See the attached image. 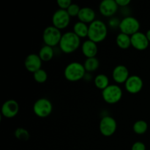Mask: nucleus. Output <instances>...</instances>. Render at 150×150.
<instances>
[{"label": "nucleus", "mask_w": 150, "mask_h": 150, "mask_svg": "<svg viewBox=\"0 0 150 150\" xmlns=\"http://www.w3.org/2000/svg\"><path fill=\"white\" fill-rule=\"evenodd\" d=\"M81 46V38L72 31L64 32L62 34L59 47L64 54H72Z\"/></svg>", "instance_id": "nucleus-1"}, {"label": "nucleus", "mask_w": 150, "mask_h": 150, "mask_svg": "<svg viewBox=\"0 0 150 150\" xmlns=\"http://www.w3.org/2000/svg\"><path fill=\"white\" fill-rule=\"evenodd\" d=\"M108 35V26L105 22L96 19L92 23L89 24L88 39L97 44L103 42Z\"/></svg>", "instance_id": "nucleus-2"}, {"label": "nucleus", "mask_w": 150, "mask_h": 150, "mask_svg": "<svg viewBox=\"0 0 150 150\" xmlns=\"http://www.w3.org/2000/svg\"><path fill=\"white\" fill-rule=\"evenodd\" d=\"M86 73L83 64L79 62H72L69 63L64 70V78L71 82L79 81L83 79Z\"/></svg>", "instance_id": "nucleus-3"}, {"label": "nucleus", "mask_w": 150, "mask_h": 150, "mask_svg": "<svg viewBox=\"0 0 150 150\" xmlns=\"http://www.w3.org/2000/svg\"><path fill=\"white\" fill-rule=\"evenodd\" d=\"M123 96L122 88L117 83L110 84L102 91V98L108 104H115L121 100Z\"/></svg>", "instance_id": "nucleus-4"}, {"label": "nucleus", "mask_w": 150, "mask_h": 150, "mask_svg": "<svg viewBox=\"0 0 150 150\" xmlns=\"http://www.w3.org/2000/svg\"><path fill=\"white\" fill-rule=\"evenodd\" d=\"M62 36V33L61 30L52 25L47 26L44 29L42 33V40L45 45L54 48L59 44Z\"/></svg>", "instance_id": "nucleus-5"}, {"label": "nucleus", "mask_w": 150, "mask_h": 150, "mask_svg": "<svg viewBox=\"0 0 150 150\" xmlns=\"http://www.w3.org/2000/svg\"><path fill=\"white\" fill-rule=\"evenodd\" d=\"M140 28L141 23L139 20L133 16H125L122 19L119 29L122 33L126 34L129 36H132L136 32H139Z\"/></svg>", "instance_id": "nucleus-6"}, {"label": "nucleus", "mask_w": 150, "mask_h": 150, "mask_svg": "<svg viewBox=\"0 0 150 150\" xmlns=\"http://www.w3.org/2000/svg\"><path fill=\"white\" fill-rule=\"evenodd\" d=\"M52 103L46 98H39L33 105V112L40 118H46L52 113Z\"/></svg>", "instance_id": "nucleus-7"}, {"label": "nucleus", "mask_w": 150, "mask_h": 150, "mask_svg": "<svg viewBox=\"0 0 150 150\" xmlns=\"http://www.w3.org/2000/svg\"><path fill=\"white\" fill-rule=\"evenodd\" d=\"M100 132L105 137L113 136L117 131V122L115 119L109 115H105L101 118L99 124Z\"/></svg>", "instance_id": "nucleus-8"}, {"label": "nucleus", "mask_w": 150, "mask_h": 150, "mask_svg": "<svg viewBox=\"0 0 150 150\" xmlns=\"http://www.w3.org/2000/svg\"><path fill=\"white\" fill-rule=\"evenodd\" d=\"M70 17L67 10L58 9L54 13L52 16L53 26L59 30L64 29L69 26L70 23Z\"/></svg>", "instance_id": "nucleus-9"}, {"label": "nucleus", "mask_w": 150, "mask_h": 150, "mask_svg": "<svg viewBox=\"0 0 150 150\" xmlns=\"http://www.w3.org/2000/svg\"><path fill=\"white\" fill-rule=\"evenodd\" d=\"M19 112V104L16 100L10 99L6 100L1 105V115L7 119L16 117Z\"/></svg>", "instance_id": "nucleus-10"}, {"label": "nucleus", "mask_w": 150, "mask_h": 150, "mask_svg": "<svg viewBox=\"0 0 150 150\" xmlns=\"http://www.w3.org/2000/svg\"><path fill=\"white\" fill-rule=\"evenodd\" d=\"M116 0H103L99 4V11L105 17H114L119 10Z\"/></svg>", "instance_id": "nucleus-11"}, {"label": "nucleus", "mask_w": 150, "mask_h": 150, "mask_svg": "<svg viewBox=\"0 0 150 150\" xmlns=\"http://www.w3.org/2000/svg\"><path fill=\"white\" fill-rule=\"evenodd\" d=\"M144 81L140 76L137 75H132L127 81L125 83V88L127 92L130 94H137L142 90Z\"/></svg>", "instance_id": "nucleus-12"}, {"label": "nucleus", "mask_w": 150, "mask_h": 150, "mask_svg": "<svg viewBox=\"0 0 150 150\" xmlns=\"http://www.w3.org/2000/svg\"><path fill=\"white\" fill-rule=\"evenodd\" d=\"M131 46L138 51H144L149 47L150 42L146 38V34L142 32H138L130 36Z\"/></svg>", "instance_id": "nucleus-13"}, {"label": "nucleus", "mask_w": 150, "mask_h": 150, "mask_svg": "<svg viewBox=\"0 0 150 150\" xmlns=\"http://www.w3.org/2000/svg\"><path fill=\"white\" fill-rule=\"evenodd\" d=\"M130 72L128 68L123 64H118L114 68L112 71L113 80L117 84H122L127 81L130 77Z\"/></svg>", "instance_id": "nucleus-14"}, {"label": "nucleus", "mask_w": 150, "mask_h": 150, "mask_svg": "<svg viewBox=\"0 0 150 150\" xmlns=\"http://www.w3.org/2000/svg\"><path fill=\"white\" fill-rule=\"evenodd\" d=\"M42 61L39 55L36 54H30L24 60V66L29 73H35L42 68Z\"/></svg>", "instance_id": "nucleus-15"}, {"label": "nucleus", "mask_w": 150, "mask_h": 150, "mask_svg": "<svg viewBox=\"0 0 150 150\" xmlns=\"http://www.w3.org/2000/svg\"><path fill=\"white\" fill-rule=\"evenodd\" d=\"M81 48L82 54L86 57V59L96 57L98 52V44L89 39L82 42Z\"/></svg>", "instance_id": "nucleus-16"}, {"label": "nucleus", "mask_w": 150, "mask_h": 150, "mask_svg": "<svg viewBox=\"0 0 150 150\" xmlns=\"http://www.w3.org/2000/svg\"><path fill=\"white\" fill-rule=\"evenodd\" d=\"M78 18L80 21L89 25L96 20V13L91 7H83L78 15Z\"/></svg>", "instance_id": "nucleus-17"}, {"label": "nucleus", "mask_w": 150, "mask_h": 150, "mask_svg": "<svg viewBox=\"0 0 150 150\" xmlns=\"http://www.w3.org/2000/svg\"><path fill=\"white\" fill-rule=\"evenodd\" d=\"M73 32L79 38H88V32H89V25L83 22L79 21L76 22L73 25Z\"/></svg>", "instance_id": "nucleus-18"}, {"label": "nucleus", "mask_w": 150, "mask_h": 150, "mask_svg": "<svg viewBox=\"0 0 150 150\" xmlns=\"http://www.w3.org/2000/svg\"><path fill=\"white\" fill-rule=\"evenodd\" d=\"M116 43L121 49H128L131 46V38L129 35L120 32L116 38Z\"/></svg>", "instance_id": "nucleus-19"}, {"label": "nucleus", "mask_w": 150, "mask_h": 150, "mask_svg": "<svg viewBox=\"0 0 150 150\" xmlns=\"http://www.w3.org/2000/svg\"><path fill=\"white\" fill-rule=\"evenodd\" d=\"M40 58L42 62H49L53 59L54 56V48L48 45H44L42 48L40 49L38 53Z\"/></svg>", "instance_id": "nucleus-20"}, {"label": "nucleus", "mask_w": 150, "mask_h": 150, "mask_svg": "<svg viewBox=\"0 0 150 150\" xmlns=\"http://www.w3.org/2000/svg\"><path fill=\"white\" fill-rule=\"evenodd\" d=\"M94 83L98 89H100L103 91L110 85L109 79H108L107 75L100 73V74L97 75L95 77Z\"/></svg>", "instance_id": "nucleus-21"}, {"label": "nucleus", "mask_w": 150, "mask_h": 150, "mask_svg": "<svg viewBox=\"0 0 150 150\" xmlns=\"http://www.w3.org/2000/svg\"><path fill=\"white\" fill-rule=\"evenodd\" d=\"M83 66L86 73H93L96 71L100 67V61L97 57L87 58L84 61Z\"/></svg>", "instance_id": "nucleus-22"}, {"label": "nucleus", "mask_w": 150, "mask_h": 150, "mask_svg": "<svg viewBox=\"0 0 150 150\" xmlns=\"http://www.w3.org/2000/svg\"><path fill=\"white\" fill-rule=\"evenodd\" d=\"M148 124L144 120H138L135 122L133 125V130L135 133L138 135H143L147 131Z\"/></svg>", "instance_id": "nucleus-23"}, {"label": "nucleus", "mask_w": 150, "mask_h": 150, "mask_svg": "<svg viewBox=\"0 0 150 150\" xmlns=\"http://www.w3.org/2000/svg\"><path fill=\"white\" fill-rule=\"evenodd\" d=\"M14 135L16 139L20 141H23V142H26L30 138L29 131L23 127H18L15 130Z\"/></svg>", "instance_id": "nucleus-24"}, {"label": "nucleus", "mask_w": 150, "mask_h": 150, "mask_svg": "<svg viewBox=\"0 0 150 150\" xmlns=\"http://www.w3.org/2000/svg\"><path fill=\"white\" fill-rule=\"evenodd\" d=\"M33 78L36 82L39 83H43L48 79V73L44 69L41 68L40 70H38L33 73Z\"/></svg>", "instance_id": "nucleus-25"}, {"label": "nucleus", "mask_w": 150, "mask_h": 150, "mask_svg": "<svg viewBox=\"0 0 150 150\" xmlns=\"http://www.w3.org/2000/svg\"><path fill=\"white\" fill-rule=\"evenodd\" d=\"M81 7H79V4H75V3H72L71 5L67 9V12L68 13L69 16L70 17H78L79 12H80Z\"/></svg>", "instance_id": "nucleus-26"}, {"label": "nucleus", "mask_w": 150, "mask_h": 150, "mask_svg": "<svg viewBox=\"0 0 150 150\" xmlns=\"http://www.w3.org/2000/svg\"><path fill=\"white\" fill-rule=\"evenodd\" d=\"M57 3L59 9L67 10V9L71 5L73 2L71 1V0H57Z\"/></svg>", "instance_id": "nucleus-27"}, {"label": "nucleus", "mask_w": 150, "mask_h": 150, "mask_svg": "<svg viewBox=\"0 0 150 150\" xmlns=\"http://www.w3.org/2000/svg\"><path fill=\"white\" fill-rule=\"evenodd\" d=\"M120 22H121V20H120L119 18L116 17H111L110 18L109 20H108V26H110L111 28L112 29H116L117 27H120Z\"/></svg>", "instance_id": "nucleus-28"}, {"label": "nucleus", "mask_w": 150, "mask_h": 150, "mask_svg": "<svg viewBox=\"0 0 150 150\" xmlns=\"http://www.w3.org/2000/svg\"><path fill=\"white\" fill-rule=\"evenodd\" d=\"M131 150H146V145L142 142H136L132 145Z\"/></svg>", "instance_id": "nucleus-29"}, {"label": "nucleus", "mask_w": 150, "mask_h": 150, "mask_svg": "<svg viewBox=\"0 0 150 150\" xmlns=\"http://www.w3.org/2000/svg\"><path fill=\"white\" fill-rule=\"evenodd\" d=\"M117 4L120 7H126L130 4V0H116Z\"/></svg>", "instance_id": "nucleus-30"}, {"label": "nucleus", "mask_w": 150, "mask_h": 150, "mask_svg": "<svg viewBox=\"0 0 150 150\" xmlns=\"http://www.w3.org/2000/svg\"><path fill=\"white\" fill-rule=\"evenodd\" d=\"M92 79V74H91L90 73H86L83 79H84V80H86V81H90Z\"/></svg>", "instance_id": "nucleus-31"}, {"label": "nucleus", "mask_w": 150, "mask_h": 150, "mask_svg": "<svg viewBox=\"0 0 150 150\" xmlns=\"http://www.w3.org/2000/svg\"><path fill=\"white\" fill-rule=\"evenodd\" d=\"M145 34H146V38H147L148 40H149V42H150V29H148V30L146 31V32Z\"/></svg>", "instance_id": "nucleus-32"}]
</instances>
